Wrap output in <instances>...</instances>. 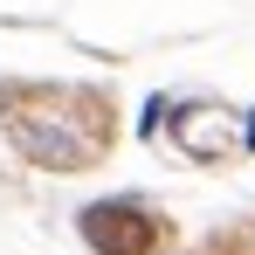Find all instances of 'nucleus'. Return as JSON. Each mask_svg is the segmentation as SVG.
Segmentation results:
<instances>
[{"label": "nucleus", "mask_w": 255, "mask_h": 255, "mask_svg": "<svg viewBox=\"0 0 255 255\" xmlns=\"http://www.w3.org/2000/svg\"><path fill=\"white\" fill-rule=\"evenodd\" d=\"M42 111H7V125H14V145L35 159V166H55V172H76L90 166L97 152H104V138H111V118H104V104L97 97H76V90H28Z\"/></svg>", "instance_id": "nucleus-1"}, {"label": "nucleus", "mask_w": 255, "mask_h": 255, "mask_svg": "<svg viewBox=\"0 0 255 255\" xmlns=\"http://www.w3.org/2000/svg\"><path fill=\"white\" fill-rule=\"evenodd\" d=\"M83 235L97 255H145L152 249V221H145V207H131V200H104V207L83 214Z\"/></svg>", "instance_id": "nucleus-2"}]
</instances>
